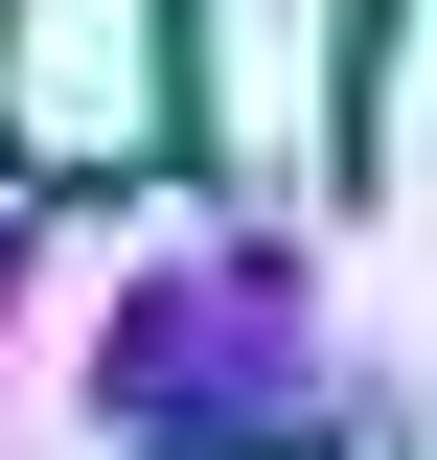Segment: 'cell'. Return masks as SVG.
<instances>
[{
	"mask_svg": "<svg viewBox=\"0 0 437 460\" xmlns=\"http://www.w3.org/2000/svg\"><path fill=\"white\" fill-rule=\"evenodd\" d=\"M93 392L138 438H299V253H184V277L115 299Z\"/></svg>",
	"mask_w": 437,
	"mask_h": 460,
	"instance_id": "cell-1",
	"label": "cell"
},
{
	"mask_svg": "<svg viewBox=\"0 0 437 460\" xmlns=\"http://www.w3.org/2000/svg\"><path fill=\"white\" fill-rule=\"evenodd\" d=\"M184 115V0H0V162L23 184H115Z\"/></svg>",
	"mask_w": 437,
	"mask_h": 460,
	"instance_id": "cell-2",
	"label": "cell"
}]
</instances>
